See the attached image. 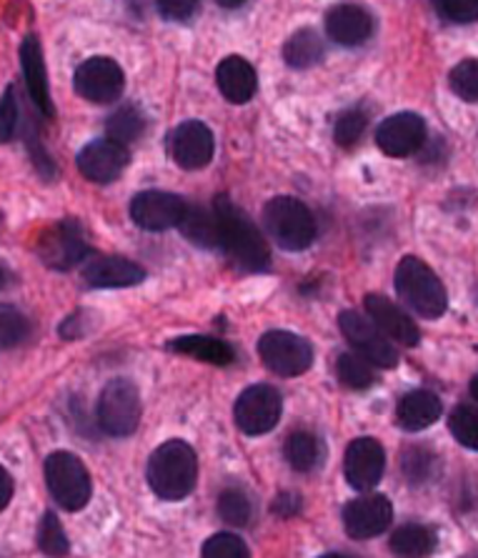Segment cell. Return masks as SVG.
Masks as SVG:
<instances>
[{
  "mask_svg": "<svg viewBox=\"0 0 478 558\" xmlns=\"http://www.w3.org/2000/svg\"><path fill=\"white\" fill-rule=\"evenodd\" d=\"M198 481L196 451L173 438L158 446L148 459V486L163 501H181L186 498Z\"/></svg>",
  "mask_w": 478,
  "mask_h": 558,
  "instance_id": "1",
  "label": "cell"
},
{
  "mask_svg": "<svg viewBox=\"0 0 478 558\" xmlns=\"http://www.w3.org/2000/svg\"><path fill=\"white\" fill-rule=\"evenodd\" d=\"M213 210L218 226H221V248L241 268L266 270L271 266V251H268L266 239L241 208L233 206L225 196H218L213 201Z\"/></svg>",
  "mask_w": 478,
  "mask_h": 558,
  "instance_id": "2",
  "label": "cell"
},
{
  "mask_svg": "<svg viewBox=\"0 0 478 558\" xmlns=\"http://www.w3.org/2000/svg\"><path fill=\"white\" fill-rule=\"evenodd\" d=\"M399 299L414 308L424 318H441L449 308V293L441 278L433 274L426 260L416 256H406L393 276Z\"/></svg>",
  "mask_w": 478,
  "mask_h": 558,
  "instance_id": "3",
  "label": "cell"
},
{
  "mask_svg": "<svg viewBox=\"0 0 478 558\" xmlns=\"http://www.w3.org/2000/svg\"><path fill=\"white\" fill-rule=\"evenodd\" d=\"M263 223L283 251H306L316 239V218L304 201L293 196L271 198L263 208Z\"/></svg>",
  "mask_w": 478,
  "mask_h": 558,
  "instance_id": "4",
  "label": "cell"
},
{
  "mask_svg": "<svg viewBox=\"0 0 478 558\" xmlns=\"http://www.w3.org/2000/svg\"><path fill=\"white\" fill-rule=\"evenodd\" d=\"M46 484L58 506L71 513L86 509L90 494H94L88 469L83 466V461L71 451H56L48 456Z\"/></svg>",
  "mask_w": 478,
  "mask_h": 558,
  "instance_id": "5",
  "label": "cell"
},
{
  "mask_svg": "<svg viewBox=\"0 0 478 558\" xmlns=\"http://www.w3.org/2000/svg\"><path fill=\"white\" fill-rule=\"evenodd\" d=\"M140 393L128 378L108 380L98 399V424L108 436H133L140 424Z\"/></svg>",
  "mask_w": 478,
  "mask_h": 558,
  "instance_id": "6",
  "label": "cell"
},
{
  "mask_svg": "<svg viewBox=\"0 0 478 558\" xmlns=\"http://www.w3.org/2000/svg\"><path fill=\"white\" fill-rule=\"evenodd\" d=\"M73 88L83 100L96 106H108L123 96L125 73L123 68L108 56L88 58L73 75Z\"/></svg>",
  "mask_w": 478,
  "mask_h": 558,
  "instance_id": "7",
  "label": "cell"
},
{
  "mask_svg": "<svg viewBox=\"0 0 478 558\" xmlns=\"http://www.w3.org/2000/svg\"><path fill=\"white\" fill-rule=\"evenodd\" d=\"M258 353H261L266 368L283 378L306 374L314 363L311 343L291 331L263 333L261 341H258Z\"/></svg>",
  "mask_w": 478,
  "mask_h": 558,
  "instance_id": "8",
  "label": "cell"
},
{
  "mask_svg": "<svg viewBox=\"0 0 478 558\" xmlns=\"http://www.w3.org/2000/svg\"><path fill=\"white\" fill-rule=\"evenodd\" d=\"M283 413V399L273 386L258 384L246 388L233 405L236 426L248 436H263L279 426Z\"/></svg>",
  "mask_w": 478,
  "mask_h": 558,
  "instance_id": "9",
  "label": "cell"
},
{
  "mask_svg": "<svg viewBox=\"0 0 478 558\" xmlns=\"http://www.w3.org/2000/svg\"><path fill=\"white\" fill-rule=\"evenodd\" d=\"M339 328L346 336V341L354 345L356 353H360L366 361H371L379 368H396L399 366V351L396 345L389 341L373 318L368 320L360 316L358 311H343L339 316Z\"/></svg>",
  "mask_w": 478,
  "mask_h": 558,
  "instance_id": "10",
  "label": "cell"
},
{
  "mask_svg": "<svg viewBox=\"0 0 478 558\" xmlns=\"http://www.w3.org/2000/svg\"><path fill=\"white\" fill-rule=\"evenodd\" d=\"M186 210V201L166 191H144L131 201L133 223L154 233L168 231V228H181Z\"/></svg>",
  "mask_w": 478,
  "mask_h": 558,
  "instance_id": "11",
  "label": "cell"
},
{
  "mask_svg": "<svg viewBox=\"0 0 478 558\" xmlns=\"http://www.w3.org/2000/svg\"><path fill=\"white\" fill-rule=\"evenodd\" d=\"M393 521L391 498L383 494H368L354 498L343 509V529L351 538H373L383 534Z\"/></svg>",
  "mask_w": 478,
  "mask_h": 558,
  "instance_id": "12",
  "label": "cell"
},
{
  "mask_svg": "<svg viewBox=\"0 0 478 558\" xmlns=\"http://www.w3.org/2000/svg\"><path fill=\"white\" fill-rule=\"evenodd\" d=\"M168 150H171V158L181 168L200 171L213 160L216 138L206 123L186 121L179 129H173L171 138H168Z\"/></svg>",
  "mask_w": 478,
  "mask_h": 558,
  "instance_id": "13",
  "label": "cell"
},
{
  "mask_svg": "<svg viewBox=\"0 0 478 558\" xmlns=\"http://www.w3.org/2000/svg\"><path fill=\"white\" fill-rule=\"evenodd\" d=\"M385 471V451L383 446L371 436H360L351 441L343 459V473H346L348 486L358 492H371L379 486Z\"/></svg>",
  "mask_w": 478,
  "mask_h": 558,
  "instance_id": "14",
  "label": "cell"
},
{
  "mask_svg": "<svg viewBox=\"0 0 478 558\" xmlns=\"http://www.w3.org/2000/svg\"><path fill=\"white\" fill-rule=\"evenodd\" d=\"M376 146L391 158H406L426 146V123L416 113L389 116L376 131Z\"/></svg>",
  "mask_w": 478,
  "mask_h": 558,
  "instance_id": "15",
  "label": "cell"
},
{
  "mask_svg": "<svg viewBox=\"0 0 478 558\" xmlns=\"http://www.w3.org/2000/svg\"><path fill=\"white\" fill-rule=\"evenodd\" d=\"M128 148L111 138H103L88 143V146L78 154V158H75V163H78V171L86 175L88 181L106 185L119 179L125 171V166H128Z\"/></svg>",
  "mask_w": 478,
  "mask_h": 558,
  "instance_id": "16",
  "label": "cell"
},
{
  "mask_svg": "<svg viewBox=\"0 0 478 558\" xmlns=\"http://www.w3.org/2000/svg\"><path fill=\"white\" fill-rule=\"evenodd\" d=\"M40 258L46 260L50 268L69 270L78 266L83 258L88 256V241L83 235V228L78 221H63L40 241Z\"/></svg>",
  "mask_w": 478,
  "mask_h": 558,
  "instance_id": "17",
  "label": "cell"
},
{
  "mask_svg": "<svg viewBox=\"0 0 478 558\" xmlns=\"http://www.w3.org/2000/svg\"><path fill=\"white\" fill-rule=\"evenodd\" d=\"M326 33L339 46H364L373 36V15L358 3H339L326 13Z\"/></svg>",
  "mask_w": 478,
  "mask_h": 558,
  "instance_id": "18",
  "label": "cell"
},
{
  "mask_svg": "<svg viewBox=\"0 0 478 558\" xmlns=\"http://www.w3.org/2000/svg\"><path fill=\"white\" fill-rule=\"evenodd\" d=\"M83 278L94 289H128L146 278V270L121 256H94L83 266Z\"/></svg>",
  "mask_w": 478,
  "mask_h": 558,
  "instance_id": "19",
  "label": "cell"
},
{
  "mask_svg": "<svg viewBox=\"0 0 478 558\" xmlns=\"http://www.w3.org/2000/svg\"><path fill=\"white\" fill-rule=\"evenodd\" d=\"M366 311H368V316L373 318V324L379 326L381 331L391 338V341L408 345V349L421 341V331H418V326L410 320V316H406V313L401 311L396 303L385 299V295L368 293Z\"/></svg>",
  "mask_w": 478,
  "mask_h": 558,
  "instance_id": "20",
  "label": "cell"
},
{
  "mask_svg": "<svg viewBox=\"0 0 478 558\" xmlns=\"http://www.w3.org/2000/svg\"><path fill=\"white\" fill-rule=\"evenodd\" d=\"M216 83H218V90L223 93V98L236 106L248 104L258 90V78H256L254 65L241 56H229L218 63Z\"/></svg>",
  "mask_w": 478,
  "mask_h": 558,
  "instance_id": "21",
  "label": "cell"
},
{
  "mask_svg": "<svg viewBox=\"0 0 478 558\" xmlns=\"http://www.w3.org/2000/svg\"><path fill=\"white\" fill-rule=\"evenodd\" d=\"M21 65L25 75V86H28L30 100L36 104L40 113L53 118V100H50L48 93V73L44 63V48H40L36 36H28L21 46Z\"/></svg>",
  "mask_w": 478,
  "mask_h": 558,
  "instance_id": "22",
  "label": "cell"
},
{
  "mask_svg": "<svg viewBox=\"0 0 478 558\" xmlns=\"http://www.w3.org/2000/svg\"><path fill=\"white\" fill-rule=\"evenodd\" d=\"M443 405L439 396L431 391H410L396 405V424L410 430V434H418V430H426L439 421Z\"/></svg>",
  "mask_w": 478,
  "mask_h": 558,
  "instance_id": "23",
  "label": "cell"
},
{
  "mask_svg": "<svg viewBox=\"0 0 478 558\" xmlns=\"http://www.w3.org/2000/svg\"><path fill=\"white\" fill-rule=\"evenodd\" d=\"M168 349L175 353H183V356H193L198 361L213 363V366H229V363L236 359V353L221 338L213 336H179L168 343Z\"/></svg>",
  "mask_w": 478,
  "mask_h": 558,
  "instance_id": "24",
  "label": "cell"
},
{
  "mask_svg": "<svg viewBox=\"0 0 478 558\" xmlns=\"http://www.w3.org/2000/svg\"><path fill=\"white\" fill-rule=\"evenodd\" d=\"M323 38L314 28L296 31L286 40V46H283V61H286L289 68H296V71H306V68L318 65L323 61Z\"/></svg>",
  "mask_w": 478,
  "mask_h": 558,
  "instance_id": "25",
  "label": "cell"
},
{
  "mask_svg": "<svg viewBox=\"0 0 478 558\" xmlns=\"http://www.w3.org/2000/svg\"><path fill=\"white\" fill-rule=\"evenodd\" d=\"M181 231L191 243H196L200 248H221V226H218L216 210L188 206Z\"/></svg>",
  "mask_w": 478,
  "mask_h": 558,
  "instance_id": "26",
  "label": "cell"
},
{
  "mask_svg": "<svg viewBox=\"0 0 478 558\" xmlns=\"http://www.w3.org/2000/svg\"><path fill=\"white\" fill-rule=\"evenodd\" d=\"M436 548V534L421 523H406L393 531L391 551L399 556H429Z\"/></svg>",
  "mask_w": 478,
  "mask_h": 558,
  "instance_id": "27",
  "label": "cell"
},
{
  "mask_svg": "<svg viewBox=\"0 0 478 558\" xmlns=\"http://www.w3.org/2000/svg\"><path fill=\"white\" fill-rule=\"evenodd\" d=\"M286 459L293 471H314L321 463V444L311 430H293L286 441Z\"/></svg>",
  "mask_w": 478,
  "mask_h": 558,
  "instance_id": "28",
  "label": "cell"
},
{
  "mask_svg": "<svg viewBox=\"0 0 478 558\" xmlns=\"http://www.w3.org/2000/svg\"><path fill=\"white\" fill-rule=\"evenodd\" d=\"M106 133L108 138L121 143V146H131L146 133V116L136 106H123L108 118Z\"/></svg>",
  "mask_w": 478,
  "mask_h": 558,
  "instance_id": "29",
  "label": "cell"
},
{
  "mask_svg": "<svg viewBox=\"0 0 478 558\" xmlns=\"http://www.w3.org/2000/svg\"><path fill=\"white\" fill-rule=\"evenodd\" d=\"M373 363L366 361L364 356H356V353H343L339 356V363H335V374H339V380L343 386L356 388V391H364V388L373 386L376 374H373Z\"/></svg>",
  "mask_w": 478,
  "mask_h": 558,
  "instance_id": "30",
  "label": "cell"
},
{
  "mask_svg": "<svg viewBox=\"0 0 478 558\" xmlns=\"http://www.w3.org/2000/svg\"><path fill=\"white\" fill-rule=\"evenodd\" d=\"M449 428L461 446L478 451V405L464 403L454 409L449 418Z\"/></svg>",
  "mask_w": 478,
  "mask_h": 558,
  "instance_id": "31",
  "label": "cell"
},
{
  "mask_svg": "<svg viewBox=\"0 0 478 558\" xmlns=\"http://www.w3.org/2000/svg\"><path fill=\"white\" fill-rule=\"evenodd\" d=\"M366 125H368L366 111H360V108H348V111H343L339 118H335V125H333L335 146L354 148L360 141V135H364Z\"/></svg>",
  "mask_w": 478,
  "mask_h": 558,
  "instance_id": "32",
  "label": "cell"
},
{
  "mask_svg": "<svg viewBox=\"0 0 478 558\" xmlns=\"http://www.w3.org/2000/svg\"><path fill=\"white\" fill-rule=\"evenodd\" d=\"M218 515H221L223 523H229V526H246L250 521L248 496L243 494L241 488H225V492L218 496Z\"/></svg>",
  "mask_w": 478,
  "mask_h": 558,
  "instance_id": "33",
  "label": "cell"
},
{
  "mask_svg": "<svg viewBox=\"0 0 478 558\" xmlns=\"http://www.w3.org/2000/svg\"><path fill=\"white\" fill-rule=\"evenodd\" d=\"M451 90L466 104H478V58L461 61L449 75Z\"/></svg>",
  "mask_w": 478,
  "mask_h": 558,
  "instance_id": "34",
  "label": "cell"
},
{
  "mask_svg": "<svg viewBox=\"0 0 478 558\" xmlns=\"http://www.w3.org/2000/svg\"><path fill=\"white\" fill-rule=\"evenodd\" d=\"M38 546L44 548V551L50 554V556H65V554L71 551L69 536H65L63 526H61V523H58L56 513H46L44 521H40Z\"/></svg>",
  "mask_w": 478,
  "mask_h": 558,
  "instance_id": "35",
  "label": "cell"
},
{
  "mask_svg": "<svg viewBox=\"0 0 478 558\" xmlns=\"http://www.w3.org/2000/svg\"><path fill=\"white\" fill-rule=\"evenodd\" d=\"M436 461L439 459L421 446L408 448L404 453V473L408 476L410 484H424V481H429L436 471Z\"/></svg>",
  "mask_w": 478,
  "mask_h": 558,
  "instance_id": "36",
  "label": "cell"
},
{
  "mask_svg": "<svg viewBox=\"0 0 478 558\" xmlns=\"http://www.w3.org/2000/svg\"><path fill=\"white\" fill-rule=\"evenodd\" d=\"M0 333H3L5 349L23 343L25 338L30 336L28 318H25L21 311H15L11 306H3V311H0Z\"/></svg>",
  "mask_w": 478,
  "mask_h": 558,
  "instance_id": "37",
  "label": "cell"
},
{
  "mask_svg": "<svg viewBox=\"0 0 478 558\" xmlns=\"http://www.w3.org/2000/svg\"><path fill=\"white\" fill-rule=\"evenodd\" d=\"M436 13L449 23H474L478 21V0H433Z\"/></svg>",
  "mask_w": 478,
  "mask_h": 558,
  "instance_id": "38",
  "label": "cell"
},
{
  "mask_svg": "<svg viewBox=\"0 0 478 558\" xmlns=\"http://www.w3.org/2000/svg\"><path fill=\"white\" fill-rule=\"evenodd\" d=\"M204 554L206 558H243L248 556V546L243 544L238 536L233 534H216L204 544Z\"/></svg>",
  "mask_w": 478,
  "mask_h": 558,
  "instance_id": "39",
  "label": "cell"
},
{
  "mask_svg": "<svg viewBox=\"0 0 478 558\" xmlns=\"http://www.w3.org/2000/svg\"><path fill=\"white\" fill-rule=\"evenodd\" d=\"M21 123V108L19 100H15V88H5L3 96V108H0V131H3V141L11 143L19 133Z\"/></svg>",
  "mask_w": 478,
  "mask_h": 558,
  "instance_id": "40",
  "label": "cell"
},
{
  "mask_svg": "<svg viewBox=\"0 0 478 558\" xmlns=\"http://www.w3.org/2000/svg\"><path fill=\"white\" fill-rule=\"evenodd\" d=\"M156 8L166 21H188L198 11V0H156Z\"/></svg>",
  "mask_w": 478,
  "mask_h": 558,
  "instance_id": "41",
  "label": "cell"
},
{
  "mask_svg": "<svg viewBox=\"0 0 478 558\" xmlns=\"http://www.w3.org/2000/svg\"><path fill=\"white\" fill-rule=\"evenodd\" d=\"M301 511V496L298 494H291V492H283L275 496L273 501V513L281 515V519H291V515H296Z\"/></svg>",
  "mask_w": 478,
  "mask_h": 558,
  "instance_id": "42",
  "label": "cell"
},
{
  "mask_svg": "<svg viewBox=\"0 0 478 558\" xmlns=\"http://www.w3.org/2000/svg\"><path fill=\"white\" fill-rule=\"evenodd\" d=\"M11 498H13V476L8 471H3V498H0V506L8 509Z\"/></svg>",
  "mask_w": 478,
  "mask_h": 558,
  "instance_id": "43",
  "label": "cell"
},
{
  "mask_svg": "<svg viewBox=\"0 0 478 558\" xmlns=\"http://www.w3.org/2000/svg\"><path fill=\"white\" fill-rule=\"evenodd\" d=\"M216 3L225 8V11H236V8H241L243 3H246V0H216Z\"/></svg>",
  "mask_w": 478,
  "mask_h": 558,
  "instance_id": "44",
  "label": "cell"
},
{
  "mask_svg": "<svg viewBox=\"0 0 478 558\" xmlns=\"http://www.w3.org/2000/svg\"><path fill=\"white\" fill-rule=\"evenodd\" d=\"M471 396H474V401H478V376L471 380Z\"/></svg>",
  "mask_w": 478,
  "mask_h": 558,
  "instance_id": "45",
  "label": "cell"
}]
</instances>
